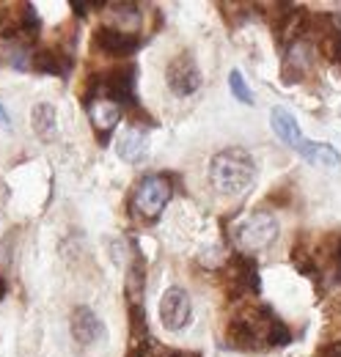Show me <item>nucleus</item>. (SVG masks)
Wrapping results in <instances>:
<instances>
[{
    "mask_svg": "<svg viewBox=\"0 0 341 357\" xmlns=\"http://www.w3.org/2000/svg\"><path fill=\"white\" fill-rule=\"evenodd\" d=\"M0 127H3V130H11V119H8V113H6L3 107H0Z\"/></svg>",
    "mask_w": 341,
    "mask_h": 357,
    "instance_id": "a211bd4d",
    "label": "nucleus"
},
{
    "mask_svg": "<svg viewBox=\"0 0 341 357\" xmlns=\"http://www.w3.org/2000/svg\"><path fill=\"white\" fill-rule=\"evenodd\" d=\"M228 289L234 294H256L259 291V272H256V264L248 261L245 256H237L228 261Z\"/></svg>",
    "mask_w": 341,
    "mask_h": 357,
    "instance_id": "6e6552de",
    "label": "nucleus"
},
{
    "mask_svg": "<svg viewBox=\"0 0 341 357\" xmlns=\"http://www.w3.org/2000/svg\"><path fill=\"white\" fill-rule=\"evenodd\" d=\"M270 124H273L275 135H278L292 151H298L303 160H308V162H314V165H322V168L339 165V160H341L339 151H336L331 143H314V140H308L305 135L300 132L295 116H292L286 107H273Z\"/></svg>",
    "mask_w": 341,
    "mask_h": 357,
    "instance_id": "f03ea898",
    "label": "nucleus"
},
{
    "mask_svg": "<svg viewBox=\"0 0 341 357\" xmlns=\"http://www.w3.org/2000/svg\"><path fill=\"white\" fill-rule=\"evenodd\" d=\"M228 86H231V93H234L242 105H254V93H251V89L245 86V80H242V75H240L237 69L228 75Z\"/></svg>",
    "mask_w": 341,
    "mask_h": 357,
    "instance_id": "dca6fc26",
    "label": "nucleus"
},
{
    "mask_svg": "<svg viewBox=\"0 0 341 357\" xmlns=\"http://www.w3.org/2000/svg\"><path fill=\"white\" fill-rule=\"evenodd\" d=\"M190 313H193V305H190V294L179 286H170L168 291L163 294V303H160V321L166 330H182L187 321H190Z\"/></svg>",
    "mask_w": 341,
    "mask_h": 357,
    "instance_id": "39448f33",
    "label": "nucleus"
},
{
    "mask_svg": "<svg viewBox=\"0 0 341 357\" xmlns=\"http://www.w3.org/2000/svg\"><path fill=\"white\" fill-rule=\"evenodd\" d=\"M278 236V220L270 212H254L234 228V242L242 253L267 250Z\"/></svg>",
    "mask_w": 341,
    "mask_h": 357,
    "instance_id": "20e7f679",
    "label": "nucleus"
},
{
    "mask_svg": "<svg viewBox=\"0 0 341 357\" xmlns=\"http://www.w3.org/2000/svg\"><path fill=\"white\" fill-rule=\"evenodd\" d=\"M55 107L52 105H39L36 110H34V124H36V132L42 135L44 140H52L55 137Z\"/></svg>",
    "mask_w": 341,
    "mask_h": 357,
    "instance_id": "2eb2a0df",
    "label": "nucleus"
},
{
    "mask_svg": "<svg viewBox=\"0 0 341 357\" xmlns=\"http://www.w3.org/2000/svg\"><path fill=\"white\" fill-rule=\"evenodd\" d=\"M308 69H311V47L305 45L303 39H298L295 45L289 47V52H286V69H284V77H286V83H289L292 72H295V77H303Z\"/></svg>",
    "mask_w": 341,
    "mask_h": 357,
    "instance_id": "4468645a",
    "label": "nucleus"
},
{
    "mask_svg": "<svg viewBox=\"0 0 341 357\" xmlns=\"http://www.w3.org/2000/svg\"><path fill=\"white\" fill-rule=\"evenodd\" d=\"M3 297H6V280L0 278V300H3Z\"/></svg>",
    "mask_w": 341,
    "mask_h": 357,
    "instance_id": "6ab92c4d",
    "label": "nucleus"
},
{
    "mask_svg": "<svg viewBox=\"0 0 341 357\" xmlns=\"http://www.w3.org/2000/svg\"><path fill=\"white\" fill-rule=\"evenodd\" d=\"M31 66L42 75H58V77H66L69 69H72V58L64 52V50H55V47H47L39 50L31 61Z\"/></svg>",
    "mask_w": 341,
    "mask_h": 357,
    "instance_id": "ddd939ff",
    "label": "nucleus"
},
{
    "mask_svg": "<svg viewBox=\"0 0 341 357\" xmlns=\"http://www.w3.org/2000/svg\"><path fill=\"white\" fill-rule=\"evenodd\" d=\"M72 335H75V341L78 344H94V341H102L105 338V327H102V321H99V316L91 311V308H75L72 313Z\"/></svg>",
    "mask_w": 341,
    "mask_h": 357,
    "instance_id": "9d476101",
    "label": "nucleus"
},
{
    "mask_svg": "<svg viewBox=\"0 0 341 357\" xmlns=\"http://www.w3.org/2000/svg\"><path fill=\"white\" fill-rule=\"evenodd\" d=\"M88 116L94 130L102 135V140H108V135L116 130V124L122 121V105L110 102V99H91L88 102Z\"/></svg>",
    "mask_w": 341,
    "mask_h": 357,
    "instance_id": "1a4fd4ad",
    "label": "nucleus"
},
{
    "mask_svg": "<svg viewBox=\"0 0 341 357\" xmlns=\"http://www.w3.org/2000/svg\"><path fill=\"white\" fill-rule=\"evenodd\" d=\"M170 195H173V190H170L168 178L160 176V174H149V176L140 178V184L135 187L132 209H135V215L140 220L154 223L163 215V209L168 206Z\"/></svg>",
    "mask_w": 341,
    "mask_h": 357,
    "instance_id": "7ed1b4c3",
    "label": "nucleus"
},
{
    "mask_svg": "<svg viewBox=\"0 0 341 357\" xmlns=\"http://www.w3.org/2000/svg\"><path fill=\"white\" fill-rule=\"evenodd\" d=\"M254 176V157L245 149H223L210 162V181L220 195H242Z\"/></svg>",
    "mask_w": 341,
    "mask_h": 357,
    "instance_id": "f257e3e1",
    "label": "nucleus"
},
{
    "mask_svg": "<svg viewBox=\"0 0 341 357\" xmlns=\"http://www.w3.org/2000/svg\"><path fill=\"white\" fill-rule=\"evenodd\" d=\"M146 146H149L146 130H140V127H127L124 132L119 135V140H116V154H119L124 162L135 165V162H140V160L146 157Z\"/></svg>",
    "mask_w": 341,
    "mask_h": 357,
    "instance_id": "f8f14e48",
    "label": "nucleus"
},
{
    "mask_svg": "<svg viewBox=\"0 0 341 357\" xmlns=\"http://www.w3.org/2000/svg\"><path fill=\"white\" fill-rule=\"evenodd\" d=\"M140 45L138 36L124 33L119 28H99L94 33V50H99L102 55H110V58H127L132 55Z\"/></svg>",
    "mask_w": 341,
    "mask_h": 357,
    "instance_id": "0eeeda50",
    "label": "nucleus"
},
{
    "mask_svg": "<svg viewBox=\"0 0 341 357\" xmlns=\"http://www.w3.org/2000/svg\"><path fill=\"white\" fill-rule=\"evenodd\" d=\"M168 86L176 96H190L201 89V72L190 55H176L168 63Z\"/></svg>",
    "mask_w": 341,
    "mask_h": 357,
    "instance_id": "423d86ee",
    "label": "nucleus"
},
{
    "mask_svg": "<svg viewBox=\"0 0 341 357\" xmlns=\"http://www.w3.org/2000/svg\"><path fill=\"white\" fill-rule=\"evenodd\" d=\"M135 66L129 63V66H119V69H113L105 80H102V89L108 91V96H110V102H132V93H135Z\"/></svg>",
    "mask_w": 341,
    "mask_h": 357,
    "instance_id": "9b49d317",
    "label": "nucleus"
},
{
    "mask_svg": "<svg viewBox=\"0 0 341 357\" xmlns=\"http://www.w3.org/2000/svg\"><path fill=\"white\" fill-rule=\"evenodd\" d=\"M319 357H341V341H333L328 347L319 349Z\"/></svg>",
    "mask_w": 341,
    "mask_h": 357,
    "instance_id": "f3484780",
    "label": "nucleus"
}]
</instances>
